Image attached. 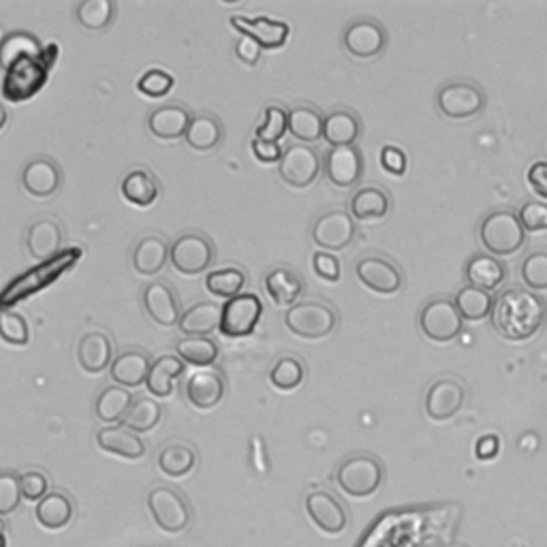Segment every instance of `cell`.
Here are the masks:
<instances>
[{"label": "cell", "mask_w": 547, "mask_h": 547, "mask_svg": "<svg viewBox=\"0 0 547 547\" xmlns=\"http://www.w3.org/2000/svg\"><path fill=\"white\" fill-rule=\"evenodd\" d=\"M520 274L530 291H547V250H533L522 261Z\"/></svg>", "instance_id": "49"}, {"label": "cell", "mask_w": 547, "mask_h": 547, "mask_svg": "<svg viewBox=\"0 0 547 547\" xmlns=\"http://www.w3.org/2000/svg\"><path fill=\"white\" fill-rule=\"evenodd\" d=\"M0 547H7V539H5V535H0Z\"/></svg>", "instance_id": "63"}, {"label": "cell", "mask_w": 547, "mask_h": 547, "mask_svg": "<svg viewBox=\"0 0 547 547\" xmlns=\"http://www.w3.org/2000/svg\"><path fill=\"white\" fill-rule=\"evenodd\" d=\"M191 120H193V116L184 105L169 103V105L154 109V112L148 116V131L154 137L167 139V142H171V139H180L186 135Z\"/></svg>", "instance_id": "25"}, {"label": "cell", "mask_w": 547, "mask_h": 547, "mask_svg": "<svg viewBox=\"0 0 547 547\" xmlns=\"http://www.w3.org/2000/svg\"><path fill=\"white\" fill-rule=\"evenodd\" d=\"M225 396V379L223 374L206 368L195 372L193 377L186 383V398L199 411H210L214 406L223 400Z\"/></svg>", "instance_id": "23"}, {"label": "cell", "mask_w": 547, "mask_h": 547, "mask_svg": "<svg viewBox=\"0 0 547 547\" xmlns=\"http://www.w3.org/2000/svg\"><path fill=\"white\" fill-rule=\"evenodd\" d=\"M486 92L471 80H453L436 92V107L449 120H471L486 107Z\"/></svg>", "instance_id": "6"}, {"label": "cell", "mask_w": 547, "mask_h": 547, "mask_svg": "<svg viewBox=\"0 0 547 547\" xmlns=\"http://www.w3.org/2000/svg\"><path fill=\"white\" fill-rule=\"evenodd\" d=\"M133 394L120 385H107L95 400V415L103 424H116L127 417L133 406Z\"/></svg>", "instance_id": "38"}, {"label": "cell", "mask_w": 547, "mask_h": 547, "mask_svg": "<svg viewBox=\"0 0 547 547\" xmlns=\"http://www.w3.org/2000/svg\"><path fill=\"white\" fill-rule=\"evenodd\" d=\"M148 509L156 526L165 530V533H184L191 524V507L186 503V498L174 488H154L148 494Z\"/></svg>", "instance_id": "9"}, {"label": "cell", "mask_w": 547, "mask_h": 547, "mask_svg": "<svg viewBox=\"0 0 547 547\" xmlns=\"http://www.w3.org/2000/svg\"><path fill=\"white\" fill-rule=\"evenodd\" d=\"M359 137H362V120L351 109H334L325 116L323 139L332 148L355 146Z\"/></svg>", "instance_id": "30"}, {"label": "cell", "mask_w": 547, "mask_h": 547, "mask_svg": "<svg viewBox=\"0 0 547 547\" xmlns=\"http://www.w3.org/2000/svg\"><path fill=\"white\" fill-rule=\"evenodd\" d=\"M182 372L184 364L176 355H163L159 359H154L146 379L148 392L156 398H169L171 392H174V383L182 377Z\"/></svg>", "instance_id": "37"}, {"label": "cell", "mask_w": 547, "mask_h": 547, "mask_svg": "<svg viewBox=\"0 0 547 547\" xmlns=\"http://www.w3.org/2000/svg\"><path fill=\"white\" fill-rule=\"evenodd\" d=\"M163 417V409L161 404L152 400V398H137L131 406V411L127 413V417L122 419V424L127 430L142 434V432H152L156 426H159V421Z\"/></svg>", "instance_id": "45"}, {"label": "cell", "mask_w": 547, "mask_h": 547, "mask_svg": "<svg viewBox=\"0 0 547 547\" xmlns=\"http://www.w3.org/2000/svg\"><path fill=\"white\" fill-rule=\"evenodd\" d=\"M265 291L280 308H291L300 302L306 291L304 278L291 268H274L265 276Z\"/></svg>", "instance_id": "28"}, {"label": "cell", "mask_w": 547, "mask_h": 547, "mask_svg": "<svg viewBox=\"0 0 547 547\" xmlns=\"http://www.w3.org/2000/svg\"><path fill=\"white\" fill-rule=\"evenodd\" d=\"M58 58L56 45H48L43 54L35 58H22L5 73L3 80V97L9 103H22L30 97H35L37 92L45 86L50 77V69Z\"/></svg>", "instance_id": "2"}, {"label": "cell", "mask_w": 547, "mask_h": 547, "mask_svg": "<svg viewBox=\"0 0 547 547\" xmlns=\"http://www.w3.org/2000/svg\"><path fill=\"white\" fill-rule=\"evenodd\" d=\"M80 255H82L80 248L62 250V253L56 255L54 259L43 261V265H39V268L26 272L20 278H15L11 285L5 287L3 295H0V312L7 308V304H15L18 300H22L24 295L37 293L39 289L52 285L62 272L69 270L75 261H80Z\"/></svg>", "instance_id": "5"}, {"label": "cell", "mask_w": 547, "mask_h": 547, "mask_svg": "<svg viewBox=\"0 0 547 547\" xmlns=\"http://www.w3.org/2000/svg\"><path fill=\"white\" fill-rule=\"evenodd\" d=\"M498 451H500V441H498V436H492V434L479 439L477 447H475L477 458H481V460H492L494 456H498Z\"/></svg>", "instance_id": "60"}, {"label": "cell", "mask_w": 547, "mask_h": 547, "mask_svg": "<svg viewBox=\"0 0 547 547\" xmlns=\"http://www.w3.org/2000/svg\"><path fill=\"white\" fill-rule=\"evenodd\" d=\"M464 402H466V387L456 379L445 377V379L434 381L428 387L426 398H424V409L430 419L447 421L462 411Z\"/></svg>", "instance_id": "17"}, {"label": "cell", "mask_w": 547, "mask_h": 547, "mask_svg": "<svg viewBox=\"0 0 547 547\" xmlns=\"http://www.w3.org/2000/svg\"><path fill=\"white\" fill-rule=\"evenodd\" d=\"M65 231L54 218H39L26 231V250L37 261H50L62 253Z\"/></svg>", "instance_id": "22"}, {"label": "cell", "mask_w": 547, "mask_h": 547, "mask_svg": "<svg viewBox=\"0 0 547 547\" xmlns=\"http://www.w3.org/2000/svg\"><path fill=\"white\" fill-rule=\"evenodd\" d=\"M150 366H152V359L148 353L139 349H127L114 357L112 366H109V372H112V379L120 387L133 389L146 383Z\"/></svg>", "instance_id": "26"}, {"label": "cell", "mask_w": 547, "mask_h": 547, "mask_svg": "<svg viewBox=\"0 0 547 547\" xmlns=\"http://www.w3.org/2000/svg\"><path fill=\"white\" fill-rule=\"evenodd\" d=\"M0 338L13 347H26L30 340L28 321L20 315V312L3 310L0 312Z\"/></svg>", "instance_id": "50"}, {"label": "cell", "mask_w": 547, "mask_h": 547, "mask_svg": "<svg viewBox=\"0 0 547 547\" xmlns=\"http://www.w3.org/2000/svg\"><path fill=\"white\" fill-rule=\"evenodd\" d=\"M250 148H253L255 159L261 163H280L283 159V148H280L278 142H263V139H253L250 142Z\"/></svg>", "instance_id": "58"}, {"label": "cell", "mask_w": 547, "mask_h": 547, "mask_svg": "<svg viewBox=\"0 0 547 547\" xmlns=\"http://www.w3.org/2000/svg\"><path fill=\"white\" fill-rule=\"evenodd\" d=\"M285 325L287 330L298 338L321 340L336 330L338 315L330 304L298 302L295 306L287 308Z\"/></svg>", "instance_id": "7"}, {"label": "cell", "mask_w": 547, "mask_h": 547, "mask_svg": "<svg viewBox=\"0 0 547 547\" xmlns=\"http://www.w3.org/2000/svg\"><path fill=\"white\" fill-rule=\"evenodd\" d=\"M381 165L385 171L394 176H404L406 165H409V159H406V154L396 148V146H385L381 150Z\"/></svg>", "instance_id": "56"}, {"label": "cell", "mask_w": 547, "mask_h": 547, "mask_svg": "<svg viewBox=\"0 0 547 547\" xmlns=\"http://www.w3.org/2000/svg\"><path fill=\"white\" fill-rule=\"evenodd\" d=\"M216 259V248L203 233H184L171 244L169 261L184 276H197L210 270Z\"/></svg>", "instance_id": "10"}, {"label": "cell", "mask_w": 547, "mask_h": 547, "mask_svg": "<svg viewBox=\"0 0 547 547\" xmlns=\"http://www.w3.org/2000/svg\"><path fill=\"white\" fill-rule=\"evenodd\" d=\"M97 443L103 451L127 460H139L146 453V443L142 441V436L124 426L101 428L97 432Z\"/></svg>", "instance_id": "32"}, {"label": "cell", "mask_w": 547, "mask_h": 547, "mask_svg": "<svg viewBox=\"0 0 547 547\" xmlns=\"http://www.w3.org/2000/svg\"><path fill=\"white\" fill-rule=\"evenodd\" d=\"M479 240L492 257L515 255L526 244V231L511 210H494L479 225Z\"/></svg>", "instance_id": "3"}, {"label": "cell", "mask_w": 547, "mask_h": 547, "mask_svg": "<svg viewBox=\"0 0 547 547\" xmlns=\"http://www.w3.org/2000/svg\"><path fill=\"white\" fill-rule=\"evenodd\" d=\"M456 308L464 321H481L492 315L494 295L490 291H483L471 285H464L456 293Z\"/></svg>", "instance_id": "43"}, {"label": "cell", "mask_w": 547, "mask_h": 547, "mask_svg": "<svg viewBox=\"0 0 547 547\" xmlns=\"http://www.w3.org/2000/svg\"><path fill=\"white\" fill-rule=\"evenodd\" d=\"M261 54H263V48L250 37H240L236 41V56L240 62H244V65L257 67L259 60H261Z\"/></svg>", "instance_id": "57"}, {"label": "cell", "mask_w": 547, "mask_h": 547, "mask_svg": "<svg viewBox=\"0 0 547 547\" xmlns=\"http://www.w3.org/2000/svg\"><path fill=\"white\" fill-rule=\"evenodd\" d=\"M20 486H22V496L26 500H41L43 496H48L50 481L43 473L28 471L20 475Z\"/></svg>", "instance_id": "55"}, {"label": "cell", "mask_w": 547, "mask_h": 547, "mask_svg": "<svg viewBox=\"0 0 547 547\" xmlns=\"http://www.w3.org/2000/svg\"><path fill=\"white\" fill-rule=\"evenodd\" d=\"M355 276L366 289L381 295H394L404 285V274L398 268V263L381 255H368L359 259L355 265Z\"/></svg>", "instance_id": "12"}, {"label": "cell", "mask_w": 547, "mask_h": 547, "mask_svg": "<svg viewBox=\"0 0 547 547\" xmlns=\"http://www.w3.org/2000/svg\"><path fill=\"white\" fill-rule=\"evenodd\" d=\"M176 353L182 362L203 368L218 359V345L208 336H184L176 345Z\"/></svg>", "instance_id": "44"}, {"label": "cell", "mask_w": 547, "mask_h": 547, "mask_svg": "<svg viewBox=\"0 0 547 547\" xmlns=\"http://www.w3.org/2000/svg\"><path fill=\"white\" fill-rule=\"evenodd\" d=\"M223 306L214 302H197L182 312L178 321V330L184 336H210L221 330Z\"/></svg>", "instance_id": "29"}, {"label": "cell", "mask_w": 547, "mask_h": 547, "mask_svg": "<svg viewBox=\"0 0 547 547\" xmlns=\"http://www.w3.org/2000/svg\"><path fill=\"white\" fill-rule=\"evenodd\" d=\"M73 520V503L67 494L52 492L37 505V522L48 530L65 528Z\"/></svg>", "instance_id": "40"}, {"label": "cell", "mask_w": 547, "mask_h": 547, "mask_svg": "<svg viewBox=\"0 0 547 547\" xmlns=\"http://www.w3.org/2000/svg\"><path fill=\"white\" fill-rule=\"evenodd\" d=\"M223 137H225V127L221 120L212 114H199V116H193L189 131H186L184 135V142L195 152H210L221 146Z\"/></svg>", "instance_id": "36"}, {"label": "cell", "mask_w": 547, "mask_h": 547, "mask_svg": "<svg viewBox=\"0 0 547 547\" xmlns=\"http://www.w3.org/2000/svg\"><path fill=\"white\" fill-rule=\"evenodd\" d=\"M492 325L498 336L511 342L533 338L547 319V304L535 291L507 287L500 291L492 308Z\"/></svg>", "instance_id": "1"}, {"label": "cell", "mask_w": 547, "mask_h": 547, "mask_svg": "<svg viewBox=\"0 0 547 547\" xmlns=\"http://www.w3.org/2000/svg\"><path fill=\"white\" fill-rule=\"evenodd\" d=\"M75 20L92 33H101L116 20V3L114 0H84L75 7Z\"/></svg>", "instance_id": "42"}, {"label": "cell", "mask_w": 547, "mask_h": 547, "mask_svg": "<svg viewBox=\"0 0 547 547\" xmlns=\"http://www.w3.org/2000/svg\"><path fill=\"white\" fill-rule=\"evenodd\" d=\"M524 231L539 233L547 231V203L543 201H526L518 212Z\"/></svg>", "instance_id": "53"}, {"label": "cell", "mask_w": 547, "mask_h": 547, "mask_svg": "<svg viewBox=\"0 0 547 547\" xmlns=\"http://www.w3.org/2000/svg\"><path fill=\"white\" fill-rule=\"evenodd\" d=\"M7 120H9V114H7V109H5V105H3V103H0V131H3V129H5V124H7Z\"/></svg>", "instance_id": "61"}, {"label": "cell", "mask_w": 547, "mask_h": 547, "mask_svg": "<svg viewBox=\"0 0 547 547\" xmlns=\"http://www.w3.org/2000/svg\"><path fill=\"white\" fill-rule=\"evenodd\" d=\"M528 184L533 186V191L547 199V161H537L528 169Z\"/></svg>", "instance_id": "59"}, {"label": "cell", "mask_w": 547, "mask_h": 547, "mask_svg": "<svg viewBox=\"0 0 547 547\" xmlns=\"http://www.w3.org/2000/svg\"><path fill=\"white\" fill-rule=\"evenodd\" d=\"M171 88H174V77H171L163 69H150L142 77H139V82H137V90L150 99L167 97Z\"/></svg>", "instance_id": "51"}, {"label": "cell", "mask_w": 547, "mask_h": 547, "mask_svg": "<svg viewBox=\"0 0 547 547\" xmlns=\"http://www.w3.org/2000/svg\"><path fill=\"white\" fill-rule=\"evenodd\" d=\"M419 327L432 342H451L464 330V319L449 298H434L419 312Z\"/></svg>", "instance_id": "8"}, {"label": "cell", "mask_w": 547, "mask_h": 547, "mask_svg": "<svg viewBox=\"0 0 547 547\" xmlns=\"http://www.w3.org/2000/svg\"><path fill=\"white\" fill-rule=\"evenodd\" d=\"M156 464L167 477H184L195 468L197 451L186 443H169L159 451Z\"/></svg>", "instance_id": "41"}, {"label": "cell", "mask_w": 547, "mask_h": 547, "mask_svg": "<svg viewBox=\"0 0 547 547\" xmlns=\"http://www.w3.org/2000/svg\"><path fill=\"white\" fill-rule=\"evenodd\" d=\"M312 270L315 274L327 283H338L342 276V265L338 261V257H334L332 253H315L312 255Z\"/></svg>", "instance_id": "54"}, {"label": "cell", "mask_w": 547, "mask_h": 547, "mask_svg": "<svg viewBox=\"0 0 547 547\" xmlns=\"http://www.w3.org/2000/svg\"><path fill=\"white\" fill-rule=\"evenodd\" d=\"M43 43L28 30H11L0 41V69L9 71L22 58H35L43 54Z\"/></svg>", "instance_id": "35"}, {"label": "cell", "mask_w": 547, "mask_h": 547, "mask_svg": "<svg viewBox=\"0 0 547 547\" xmlns=\"http://www.w3.org/2000/svg\"><path fill=\"white\" fill-rule=\"evenodd\" d=\"M392 210V197L381 186H364L351 197V216L359 223L381 221Z\"/></svg>", "instance_id": "31"}, {"label": "cell", "mask_w": 547, "mask_h": 547, "mask_svg": "<svg viewBox=\"0 0 547 547\" xmlns=\"http://www.w3.org/2000/svg\"><path fill=\"white\" fill-rule=\"evenodd\" d=\"M385 481V468L372 453H355L338 466L336 483L347 496L368 498L377 494Z\"/></svg>", "instance_id": "4"}, {"label": "cell", "mask_w": 547, "mask_h": 547, "mask_svg": "<svg viewBox=\"0 0 547 547\" xmlns=\"http://www.w3.org/2000/svg\"><path fill=\"white\" fill-rule=\"evenodd\" d=\"M306 381V366L300 357H280L270 370V383L280 392H293Z\"/></svg>", "instance_id": "46"}, {"label": "cell", "mask_w": 547, "mask_h": 547, "mask_svg": "<svg viewBox=\"0 0 547 547\" xmlns=\"http://www.w3.org/2000/svg\"><path fill=\"white\" fill-rule=\"evenodd\" d=\"M464 278L471 287L496 291L507 280V265L488 253H477L464 265Z\"/></svg>", "instance_id": "24"}, {"label": "cell", "mask_w": 547, "mask_h": 547, "mask_svg": "<svg viewBox=\"0 0 547 547\" xmlns=\"http://www.w3.org/2000/svg\"><path fill=\"white\" fill-rule=\"evenodd\" d=\"M120 193L129 203L137 208H150L152 203L159 199L161 195V186L159 180H156L148 169H131L127 176L122 178L120 184Z\"/></svg>", "instance_id": "34"}, {"label": "cell", "mask_w": 547, "mask_h": 547, "mask_svg": "<svg viewBox=\"0 0 547 547\" xmlns=\"http://www.w3.org/2000/svg\"><path fill=\"white\" fill-rule=\"evenodd\" d=\"M229 24L238 30L242 37L257 41L263 50L283 48L289 39V24L268 18V15H257V18H246V15H233Z\"/></svg>", "instance_id": "19"}, {"label": "cell", "mask_w": 547, "mask_h": 547, "mask_svg": "<svg viewBox=\"0 0 547 547\" xmlns=\"http://www.w3.org/2000/svg\"><path fill=\"white\" fill-rule=\"evenodd\" d=\"M325 116L317 107L298 105L289 112V133L298 137L302 144H312L323 137Z\"/></svg>", "instance_id": "39"}, {"label": "cell", "mask_w": 547, "mask_h": 547, "mask_svg": "<svg viewBox=\"0 0 547 547\" xmlns=\"http://www.w3.org/2000/svg\"><path fill=\"white\" fill-rule=\"evenodd\" d=\"M357 233L355 218L347 210H327L312 225V242L325 250L347 248Z\"/></svg>", "instance_id": "15"}, {"label": "cell", "mask_w": 547, "mask_h": 547, "mask_svg": "<svg viewBox=\"0 0 547 547\" xmlns=\"http://www.w3.org/2000/svg\"><path fill=\"white\" fill-rule=\"evenodd\" d=\"M20 475L13 471H0V515H9L22 503Z\"/></svg>", "instance_id": "52"}, {"label": "cell", "mask_w": 547, "mask_h": 547, "mask_svg": "<svg viewBox=\"0 0 547 547\" xmlns=\"http://www.w3.org/2000/svg\"><path fill=\"white\" fill-rule=\"evenodd\" d=\"M342 45L355 58H374L387 48V30L374 18H357L342 33Z\"/></svg>", "instance_id": "13"}, {"label": "cell", "mask_w": 547, "mask_h": 547, "mask_svg": "<svg viewBox=\"0 0 547 547\" xmlns=\"http://www.w3.org/2000/svg\"><path fill=\"white\" fill-rule=\"evenodd\" d=\"M171 246L159 238V236H146L137 242L133 250V270L142 276H154L163 272V268L169 261Z\"/></svg>", "instance_id": "33"}, {"label": "cell", "mask_w": 547, "mask_h": 547, "mask_svg": "<svg viewBox=\"0 0 547 547\" xmlns=\"http://www.w3.org/2000/svg\"><path fill=\"white\" fill-rule=\"evenodd\" d=\"M263 315V304L255 293H240L223 306L221 332L227 338H244L255 332V327Z\"/></svg>", "instance_id": "14"}, {"label": "cell", "mask_w": 547, "mask_h": 547, "mask_svg": "<svg viewBox=\"0 0 547 547\" xmlns=\"http://www.w3.org/2000/svg\"><path fill=\"white\" fill-rule=\"evenodd\" d=\"M22 186L33 197H52L62 186V169L50 156H37L24 165Z\"/></svg>", "instance_id": "21"}, {"label": "cell", "mask_w": 547, "mask_h": 547, "mask_svg": "<svg viewBox=\"0 0 547 547\" xmlns=\"http://www.w3.org/2000/svg\"><path fill=\"white\" fill-rule=\"evenodd\" d=\"M278 174L293 189H308L321 174V156L306 144H293L283 152L278 163Z\"/></svg>", "instance_id": "11"}, {"label": "cell", "mask_w": 547, "mask_h": 547, "mask_svg": "<svg viewBox=\"0 0 547 547\" xmlns=\"http://www.w3.org/2000/svg\"><path fill=\"white\" fill-rule=\"evenodd\" d=\"M306 511L308 518L315 522V526L323 530L325 535H340L345 533V528L349 526V513L345 505L330 492H310L306 496Z\"/></svg>", "instance_id": "16"}, {"label": "cell", "mask_w": 547, "mask_h": 547, "mask_svg": "<svg viewBox=\"0 0 547 547\" xmlns=\"http://www.w3.org/2000/svg\"><path fill=\"white\" fill-rule=\"evenodd\" d=\"M144 308L148 317L161 327H174L182 317L178 293L167 280H154L144 289Z\"/></svg>", "instance_id": "20"}, {"label": "cell", "mask_w": 547, "mask_h": 547, "mask_svg": "<svg viewBox=\"0 0 547 547\" xmlns=\"http://www.w3.org/2000/svg\"><path fill=\"white\" fill-rule=\"evenodd\" d=\"M287 131H289V112H285V109L278 105H270L268 109H265V116L255 131V137L263 139V142H280Z\"/></svg>", "instance_id": "48"}, {"label": "cell", "mask_w": 547, "mask_h": 547, "mask_svg": "<svg viewBox=\"0 0 547 547\" xmlns=\"http://www.w3.org/2000/svg\"><path fill=\"white\" fill-rule=\"evenodd\" d=\"M77 362L88 374H99L114 362L112 338L105 332H88L77 345Z\"/></svg>", "instance_id": "27"}, {"label": "cell", "mask_w": 547, "mask_h": 547, "mask_svg": "<svg viewBox=\"0 0 547 547\" xmlns=\"http://www.w3.org/2000/svg\"><path fill=\"white\" fill-rule=\"evenodd\" d=\"M0 535H5V522H3V518H0Z\"/></svg>", "instance_id": "62"}, {"label": "cell", "mask_w": 547, "mask_h": 547, "mask_svg": "<svg viewBox=\"0 0 547 547\" xmlns=\"http://www.w3.org/2000/svg\"><path fill=\"white\" fill-rule=\"evenodd\" d=\"M246 285V274L240 268H223V270H214L206 278V289L216 295V298L223 300H233L236 295Z\"/></svg>", "instance_id": "47"}, {"label": "cell", "mask_w": 547, "mask_h": 547, "mask_svg": "<svg viewBox=\"0 0 547 547\" xmlns=\"http://www.w3.org/2000/svg\"><path fill=\"white\" fill-rule=\"evenodd\" d=\"M364 154L357 146L332 148L325 156V176L338 189H351L364 178Z\"/></svg>", "instance_id": "18"}]
</instances>
